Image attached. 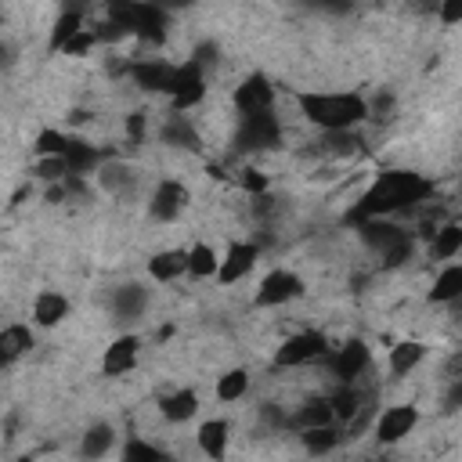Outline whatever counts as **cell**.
I'll return each mask as SVG.
<instances>
[{
	"label": "cell",
	"mask_w": 462,
	"mask_h": 462,
	"mask_svg": "<svg viewBox=\"0 0 462 462\" xmlns=\"http://www.w3.org/2000/svg\"><path fill=\"white\" fill-rule=\"evenodd\" d=\"M419 426V408L415 404H390V408H383L379 411V419H375V440L379 444H397V440H404L411 430Z\"/></svg>",
	"instance_id": "13"
},
{
	"label": "cell",
	"mask_w": 462,
	"mask_h": 462,
	"mask_svg": "<svg viewBox=\"0 0 462 462\" xmlns=\"http://www.w3.org/2000/svg\"><path fill=\"white\" fill-rule=\"evenodd\" d=\"M328 401H332V411L339 422H354L365 411V393L354 383H343L336 393H328Z\"/></svg>",
	"instance_id": "26"
},
{
	"label": "cell",
	"mask_w": 462,
	"mask_h": 462,
	"mask_svg": "<svg viewBox=\"0 0 462 462\" xmlns=\"http://www.w3.org/2000/svg\"><path fill=\"white\" fill-rule=\"evenodd\" d=\"M69 318V300H65V292H58V289H40L36 296H32V321L40 325V328H54V325H61Z\"/></svg>",
	"instance_id": "16"
},
{
	"label": "cell",
	"mask_w": 462,
	"mask_h": 462,
	"mask_svg": "<svg viewBox=\"0 0 462 462\" xmlns=\"http://www.w3.org/2000/svg\"><path fill=\"white\" fill-rule=\"evenodd\" d=\"M173 112H191L195 105H202L206 97V65L199 58H188V61H177V72H173V83L166 90Z\"/></svg>",
	"instance_id": "6"
},
{
	"label": "cell",
	"mask_w": 462,
	"mask_h": 462,
	"mask_svg": "<svg viewBox=\"0 0 462 462\" xmlns=\"http://www.w3.org/2000/svg\"><path fill=\"white\" fill-rule=\"evenodd\" d=\"M112 440H116V430L112 426H90L87 433H83V440H79V451L87 455V458H97V455H105L108 448H112Z\"/></svg>",
	"instance_id": "32"
},
{
	"label": "cell",
	"mask_w": 462,
	"mask_h": 462,
	"mask_svg": "<svg viewBox=\"0 0 462 462\" xmlns=\"http://www.w3.org/2000/svg\"><path fill=\"white\" fill-rule=\"evenodd\" d=\"M300 440H303V448H307L310 455H321V451H332V448L339 444V433H336V426L328 422V426L300 430Z\"/></svg>",
	"instance_id": "31"
},
{
	"label": "cell",
	"mask_w": 462,
	"mask_h": 462,
	"mask_svg": "<svg viewBox=\"0 0 462 462\" xmlns=\"http://www.w3.org/2000/svg\"><path fill=\"white\" fill-rule=\"evenodd\" d=\"M217 271H220V253L209 242H195L188 249V278L206 282V278H217Z\"/></svg>",
	"instance_id": "24"
},
{
	"label": "cell",
	"mask_w": 462,
	"mask_h": 462,
	"mask_svg": "<svg viewBox=\"0 0 462 462\" xmlns=\"http://www.w3.org/2000/svg\"><path fill=\"white\" fill-rule=\"evenodd\" d=\"M173 72H177V61H166V58H130V79L148 90V94H166L170 83H173Z\"/></svg>",
	"instance_id": "12"
},
{
	"label": "cell",
	"mask_w": 462,
	"mask_h": 462,
	"mask_svg": "<svg viewBox=\"0 0 462 462\" xmlns=\"http://www.w3.org/2000/svg\"><path fill=\"white\" fill-rule=\"evenodd\" d=\"M144 303H148L144 285H119V289H116V296H112V310H116L123 321H130V318L144 314Z\"/></svg>",
	"instance_id": "28"
},
{
	"label": "cell",
	"mask_w": 462,
	"mask_h": 462,
	"mask_svg": "<svg viewBox=\"0 0 462 462\" xmlns=\"http://www.w3.org/2000/svg\"><path fill=\"white\" fill-rule=\"evenodd\" d=\"M195 440H199L202 455H209V458H224V455H227V440H231V426H227V419H206V422L199 426Z\"/></svg>",
	"instance_id": "21"
},
{
	"label": "cell",
	"mask_w": 462,
	"mask_h": 462,
	"mask_svg": "<svg viewBox=\"0 0 462 462\" xmlns=\"http://www.w3.org/2000/svg\"><path fill=\"white\" fill-rule=\"evenodd\" d=\"M79 29H87V18H83V11H76V7H65V11L54 18V25H51L47 47H51V51H65V43H69V40H72Z\"/></svg>",
	"instance_id": "25"
},
{
	"label": "cell",
	"mask_w": 462,
	"mask_h": 462,
	"mask_svg": "<svg viewBox=\"0 0 462 462\" xmlns=\"http://www.w3.org/2000/svg\"><path fill=\"white\" fill-rule=\"evenodd\" d=\"M444 404H448V408H462V375H455L451 390L444 393Z\"/></svg>",
	"instance_id": "40"
},
{
	"label": "cell",
	"mask_w": 462,
	"mask_h": 462,
	"mask_svg": "<svg viewBox=\"0 0 462 462\" xmlns=\"http://www.w3.org/2000/svg\"><path fill=\"white\" fill-rule=\"evenodd\" d=\"M296 108L318 130H357L368 119V101L357 90H300Z\"/></svg>",
	"instance_id": "2"
},
{
	"label": "cell",
	"mask_w": 462,
	"mask_h": 462,
	"mask_svg": "<svg viewBox=\"0 0 462 462\" xmlns=\"http://www.w3.org/2000/svg\"><path fill=\"white\" fill-rule=\"evenodd\" d=\"M97 43H101V40H97V32L87 25V29H79V32L65 43V51H61V54H65V58H83V54H90Z\"/></svg>",
	"instance_id": "34"
},
{
	"label": "cell",
	"mask_w": 462,
	"mask_h": 462,
	"mask_svg": "<svg viewBox=\"0 0 462 462\" xmlns=\"http://www.w3.org/2000/svg\"><path fill=\"white\" fill-rule=\"evenodd\" d=\"M199 393L191 390V386H177V390H170L162 401H159V415L166 419V422H188V419H195L199 415Z\"/></svg>",
	"instance_id": "17"
},
{
	"label": "cell",
	"mask_w": 462,
	"mask_h": 462,
	"mask_svg": "<svg viewBox=\"0 0 462 462\" xmlns=\"http://www.w3.org/2000/svg\"><path fill=\"white\" fill-rule=\"evenodd\" d=\"M32 346V328L22 325V321H11L0 328V361L4 365H14L22 354H29Z\"/></svg>",
	"instance_id": "20"
},
{
	"label": "cell",
	"mask_w": 462,
	"mask_h": 462,
	"mask_svg": "<svg viewBox=\"0 0 462 462\" xmlns=\"http://www.w3.org/2000/svg\"><path fill=\"white\" fill-rule=\"evenodd\" d=\"M328 354V339L318 328H300L292 336H285L274 350V368H303L310 361H321Z\"/></svg>",
	"instance_id": "5"
},
{
	"label": "cell",
	"mask_w": 462,
	"mask_h": 462,
	"mask_svg": "<svg viewBox=\"0 0 462 462\" xmlns=\"http://www.w3.org/2000/svg\"><path fill=\"white\" fill-rule=\"evenodd\" d=\"M328 361V372L339 379V383H354L357 375H365V368L372 365V350L365 339H343L339 346H332L325 354Z\"/></svg>",
	"instance_id": "9"
},
{
	"label": "cell",
	"mask_w": 462,
	"mask_h": 462,
	"mask_svg": "<svg viewBox=\"0 0 462 462\" xmlns=\"http://www.w3.org/2000/svg\"><path fill=\"white\" fill-rule=\"evenodd\" d=\"M462 300V263H444L430 285V303H455Z\"/></svg>",
	"instance_id": "22"
},
{
	"label": "cell",
	"mask_w": 462,
	"mask_h": 462,
	"mask_svg": "<svg viewBox=\"0 0 462 462\" xmlns=\"http://www.w3.org/2000/svg\"><path fill=\"white\" fill-rule=\"evenodd\" d=\"M238 184H242L249 195H263V191H267V177H263L260 170H253V166L238 170Z\"/></svg>",
	"instance_id": "37"
},
{
	"label": "cell",
	"mask_w": 462,
	"mask_h": 462,
	"mask_svg": "<svg viewBox=\"0 0 462 462\" xmlns=\"http://www.w3.org/2000/svg\"><path fill=\"white\" fill-rule=\"evenodd\" d=\"M245 390H249V372H245V368H227V372L217 379V401H220V404L242 401Z\"/></svg>",
	"instance_id": "30"
},
{
	"label": "cell",
	"mask_w": 462,
	"mask_h": 462,
	"mask_svg": "<svg viewBox=\"0 0 462 462\" xmlns=\"http://www.w3.org/2000/svg\"><path fill=\"white\" fill-rule=\"evenodd\" d=\"M148 278L152 282H159V285H170V282H177V278H184L188 274V249H180V245H170V249H159V253H152L148 256Z\"/></svg>",
	"instance_id": "15"
},
{
	"label": "cell",
	"mask_w": 462,
	"mask_h": 462,
	"mask_svg": "<svg viewBox=\"0 0 462 462\" xmlns=\"http://www.w3.org/2000/svg\"><path fill=\"white\" fill-rule=\"evenodd\" d=\"M256 260H260V245H256V242H249V238H235V242H227V249L220 253L217 282H220V285H235V282H242V278L256 267Z\"/></svg>",
	"instance_id": "11"
},
{
	"label": "cell",
	"mask_w": 462,
	"mask_h": 462,
	"mask_svg": "<svg viewBox=\"0 0 462 462\" xmlns=\"http://www.w3.org/2000/svg\"><path fill=\"white\" fill-rule=\"evenodd\" d=\"M188 188L180 184V180H173V177H166V180H159L155 188H152V195H148V213H152V220H159V224H173L184 209H188Z\"/></svg>",
	"instance_id": "10"
},
{
	"label": "cell",
	"mask_w": 462,
	"mask_h": 462,
	"mask_svg": "<svg viewBox=\"0 0 462 462\" xmlns=\"http://www.w3.org/2000/svg\"><path fill=\"white\" fill-rule=\"evenodd\" d=\"M303 292H307V285H303V278H300L296 271H289V267H271V271L260 278V285H256V292H253V303H256V307H285V303L300 300Z\"/></svg>",
	"instance_id": "7"
},
{
	"label": "cell",
	"mask_w": 462,
	"mask_h": 462,
	"mask_svg": "<svg viewBox=\"0 0 462 462\" xmlns=\"http://www.w3.org/2000/svg\"><path fill=\"white\" fill-rule=\"evenodd\" d=\"M69 134L65 130H54V126H47V130H40L36 134V144H32V152L36 155H65V148H69Z\"/></svg>",
	"instance_id": "33"
},
{
	"label": "cell",
	"mask_w": 462,
	"mask_h": 462,
	"mask_svg": "<svg viewBox=\"0 0 462 462\" xmlns=\"http://www.w3.org/2000/svg\"><path fill=\"white\" fill-rule=\"evenodd\" d=\"M462 253V224L448 220V224H437V231L430 235V260H455Z\"/></svg>",
	"instance_id": "19"
},
{
	"label": "cell",
	"mask_w": 462,
	"mask_h": 462,
	"mask_svg": "<svg viewBox=\"0 0 462 462\" xmlns=\"http://www.w3.org/2000/svg\"><path fill=\"white\" fill-rule=\"evenodd\" d=\"M361 231V242L379 256L383 267H401L411 260L415 253V235L401 224H393L390 217H372V220H361L357 224Z\"/></svg>",
	"instance_id": "3"
},
{
	"label": "cell",
	"mask_w": 462,
	"mask_h": 462,
	"mask_svg": "<svg viewBox=\"0 0 462 462\" xmlns=\"http://www.w3.org/2000/svg\"><path fill=\"white\" fill-rule=\"evenodd\" d=\"M144 130H148V116H144V112H130V119H126V137H130V141H141Z\"/></svg>",
	"instance_id": "39"
},
{
	"label": "cell",
	"mask_w": 462,
	"mask_h": 462,
	"mask_svg": "<svg viewBox=\"0 0 462 462\" xmlns=\"http://www.w3.org/2000/svg\"><path fill=\"white\" fill-rule=\"evenodd\" d=\"M274 101H278V90H274V83L263 72H249L231 90V105H235L238 116H245V112H271Z\"/></svg>",
	"instance_id": "8"
},
{
	"label": "cell",
	"mask_w": 462,
	"mask_h": 462,
	"mask_svg": "<svg viewBox=\"0 0 462 462\" xmlns=\"http://www.w3.org/2000/svg\"><path fill=\"white\" fill-rule=\"evenodd\" d=\"M437 18H440V25H458L462 22V0H437Z\"/></svg>",
	"instance_id": "38"
},
{
	"label": "cell",
	"mask_w": 462,
	"mask_h": 462,
	"mask_svg": "<svg viewBox=\"0 0 462 462\" xmlns=\"http://www.w3.org/2000/svg\"><path fill=\"white\" fill-rule=\"evenodd\" d=\"M162 141L166 144H177V148H195L199 144V134H195V126L188 123L184 112H170V119L162 126Z\"/></svg>",
	"instance_id": "29"
},
{
	"label": "cell",
	"mask_w": 462,
	"mask_h": 462,
	"mask_svg": "<svg viewBox=\"0 0 462 462\" xmlns=\"http://www.w3.org/2000/svg\"><path fill=\"white\" fill-rule=\"evenodd\" d=\"M97 173H101V184H105L108 191H119V188H126V180H130V170H126L123 162H105Z\"/></svg>",
	"instance_id": "35"
},
{
	"label": "cell",
	"mask_w": 462,
	"mask_h": 462,
	"mask_svg": "<svg viewBox=\"0 0 462 462\" xmlns=\"http://www.w3.org/2000/svg\"><path fill=\"white\" fill-rule=\"evenodd\" d=\"M137 361H141V336L126 332V336H116V339L105 346V354H101V372H105V375H126L130 368H137Z\"/></svg>",
	"instance_id": "14"
},
{
	"label": "cell",
	"mask_w": 462,
	"mask_h": 462,
	"mask_svg": "<svg viewBox=\"0 0 462 462\" xmlns=\"http://www.w3.org/2000/svg\"><path fill=\"white\" fill-rule=\"evenodd\" d=\"M65 162H69L72 173L87 177V173H97L101 170V152H97V144H90L83 137H72L69 148H65Z\"/></svg>",
	"instance_id": "23"
},
{
	"label": "cell",
	"mask_w": 462,
	"mask_h": 462,
	"mask_svg": "<svg viewBox=\"0 0 462 462\" xmlns=\"http://www.w3.org/2000/svg\"><path fill=\"white\" fill-rule=\"evenodd\" d=\"M119 455H123L126 462H137V458H162L166 451H162V448H155V444H148V440H130Z\"/></svg>",
	"instance_id": "36"
},
{
	"label": "cell",
	"mask_w": 462,
	"mask_h": 462,
	"mask_svg": "<svg viewBox=\"0 0 462 462\" xmlns=\"http://www.w3.org/2000/svg\"><path fill=\"white\" fill-rule=\"evenodd\" d=\"M282 141V119L271 112H245L235 119V152L253 155V152H271Z\"/></svg>",
	"instance_id": "4"
},
{
	"label": "cell",
	"mask_w": 462,
	"mask_h": 462,
	"mask_svg": "<svg viewBox=\"0 0 462 462\" xmlns=\"http://www.w3.org/2000/svg\"><path fill=\"white\" fill-rule=\"evenodd\" d=\"M430 195H433V184L422 173H415V170H383L361 191V199L350 206L346 220L361 224V220H372V217H393V213H404V209H415V206L430 202Z\"/></svg>",
	"instance_id": "1"
},
{
	"label": "cell",
	"mask_w": 462,
	"mask_h": 462,
	"mask_svg": "<svg viewBox=\"0 0 462 462\" xmlns=\"http://www.w3.org/2000/svg\"><path fill=\"white\" fill-rule=\"evenodd\" d=\"M422 357H426V343H419V339H397L390 346L386 368H390V375H408V372H415L422 365Z\"/></svg>",
	"instance_id": "18"
},
{
	"label": "cell",
	"mask_w": 462,
	"mask_h": 462,
	"mask_svg": "<svg viewBox=\"0 0 462 462\" xmlns=\"http://www.w3.org/2000/svg\"><path fill=\"white\" fill-rule=\"evenodd\" d=\"M296 430H310V426H328L336 422V411H332V401L328 397H318V401H307L296 408V415L289 419Z\"/></svg>",
	"instance_id": "27"
}]
</instances>
